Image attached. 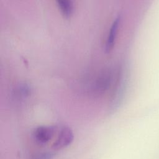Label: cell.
<instances>
[{"instance_id": "cell-4", "label": "cell", "mask_w": 159, "mask_h": 159, "mask_svg": "<svg viewBox=\"0 0 159 159\" xmlns=\"http://www.w3.org/2000/svg\"><path fill=\"white\" fill-rule=\"evenodd\" d=\"M119 24H120V17L118 16L113 21L107 35L106 45H105L106 52H110L114 47Z\"/></svg>"}, {"instance_id": "cell-1", "label": "cell", "mask_w": 159, "mask_h": 159, "mask_svg": "<svg viewBox=\"0 0 159 159\" xmlns=\"http://www.w3.org/2000/svg\"><path fill=\"white\" fill-rule=\"evenodd\" d=\"M112 74L110 70L102 72L94 81L92 86V91L96 94H101L107 91L111 85Z\"/></svg>"}, {"instance_id": "cell-5", "label": "cell", "mask_w": 159, "mask_h": 159, "mask_svg": "<svg viewBox=\"0 0 159 159\" xmlns=\"http://www.w3.org/2000/svg\"><path fill=\"white\" fill-rule=\"evenodd\" d=\"M58 7L64 17L69 18L73 12V4L72 0H55Z\"/></svg>"}, {"instance_id": "cell-7", "label": "cell", "mask_w": 159, "mask_h": 159, "mask_svg": "<svg viewBox=\"0 0 159 159\" xmlns=\"http://www.w3.org/2000/svg\"><path fill=\"white\" fill-rule=\"evenodd\" d=\"M53 157V153L50 152H41L35 155L32 159H52Z\"/></svg>"}, {"instance_id": "cell-3", "label": "cell", "mask_w": 159, "mask_h": 159, "mask_svg": "<svg viewBox=\"0 0 159 159\" xmlns=\"http://www.w3.org/2000/svg\"><path fill=\"white\" fill-rule=\"evenodd\" d=\"M55 132V128L53 126H39L34 130L33 136L37 143L44 144L53 137Z\"/></svg>"}, {"instance_id": "cell-2", "label": "cell", "mask_w": 159, "mask_h": 159, "mask_svg": "<svg viewBox=\"0 0 159 159\" xmlns=\"http://www.w3.org/2000/svg\"><path fill=\"white\" fill-rule=\"evenodd\" d=\"M74 135L72 130L68 127H63L59 132L57 139L53 143L54 149H61L68 146L73 140Z\"/></svg>"}, {"instance_id": "cell-6", "label": "cell", "mask_w": 159, "mask_h": 159, "mask_svg": "<svg viewBox=\"0 0 159 159\" xmlns=\"http://www.w3.org/2000/svg\"><path fill=\"white\" fill-rule=\"evenodd\" d=\"M30 93V88L25 83L19 84L14 90V96L18 99L27 97Z\"/></svg>"}]
</instances>
